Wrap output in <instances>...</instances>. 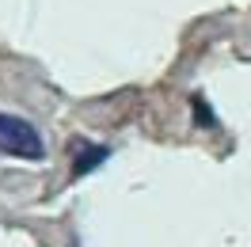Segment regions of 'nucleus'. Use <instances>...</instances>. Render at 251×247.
Segmentation results:
<instances>
[{
	"label": "nucleus",
	"instance_id": "f257e3e1",
	"mask_svg": "<svg viewBox=\"0 0 251 247\" xmlns=\"http://www.w3.org/2000/svg\"><path fill=\"white\" fill-rule=\"evenodd\" d=\"M0 152L16 156V160H42V156H46V145H42V133H38L27 118L0 114Z\"/></svg>",
	"mask_w": 251,
	"mask_h": 247
},
{
	"label": "nucleus",
	"instance_id": "f03ea898",
	"mask_svg": "<svg viewBox=\"0 0 251 247\" xmlns=\"http://www.w3.org/2000/svg\"><path fill=\"white\" fill-rule=\"evenodd\" d=\"M103 160H107V148H103V145H84V141H76V148H73V175H88V171H95Z\"/></svg>",
	"mask_w": 251,
	"mask_h": 247
},
{
	"label": "nucleus",
	"instance_id": "7ed1b4c3",
	"mask_svg": "<svg viewBox=\"0 0 251 247\" xmlns=\"http://www.w3.org/2000/svg\"><path fill=\"white\" fill-rule=\"evenodd\" d=\"M190 107H194V118H198L202 125H213V114H209V107H205L202 95H194V103H190Z\"/></svg>",
	"mask_w": 251,
	"mask_h": 247
}]
</instances>
